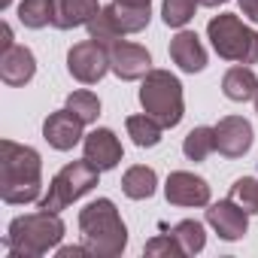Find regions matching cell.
Returning <instances> with one entry per match:
<instances>
[{
	"label": "cell",
	"instance_id": "7c38bea8",
	"mask_svg": "<svg viewBox=\"0 0 258 258\" xmlns=\"http://www.w3.org/2000/svg\"><path fill=\"white\" fill-rule=\"evenodd\" d=\"M207 222L216 228V234L222 240H240L249 228V213L237 204V201H219L207 210Z\"/></svg>",
	"mask_w": 258,
	"mask_h": 258
},
{
	"label": "cell",
	"instance_id": "5bb4252c",
	"mask_svg": "<svg viewBox=\"0 0 258 258\" xmlns=\"http://www.w3.org/2000/svg\"><path fill=\"white\" fill-rule=\"evenodd\" d=\"M34 73H37V61L28 46L16 43L7 52H0V79L7 85H25L34 79Z\"/></svg>",
	"mask_w": 258,
	"mask_h": 258
},
{
	"label": "cell",
	"instance_id": "cb8c5ba5",
	"mask_svg": "<svg viewBox=\"0 0 258 258\" xmlns=\"http://www.w3.org/2000/svg\"><path fill=\"white\" fill-rule=\"evenodd\" d=\"M88 34H91V40H94V43H100V46H106V49H109V46H115V43H121V37H124V34L115 28V22H112L103 10L88 22Z\"/></svg>",
	"mask_w": 258,
	"mask_h": 258
},
{
	"label": "cell",
	"instance_id": "3957f363",
	"mask_svg": "<svg viewBox=\"0 0 258 258\" xmlns=\"http://www.w3.org/2000/svg\"><path fill=\"white\" fill-rule=\"evenodd\" d=\"M64 237V222L58 219V213H31V216H19L13 219L4 246L10 249V255L16 258H37L46 255L49 249H55Z\"/></svg>",
	"mask_w": 258,
	"mask_h": 258
},
{
	"label": "cell",
	"instance_id": "ac0fdd59",
	"mask_svg": "<svg viewBox=\"0 0 258 258\" xmlns=\"http://www.w3.org/2000/svg\"><path fill=\"white\" fill-rule=\"evenodd\" d=\"M155 185H158V176L152 167L146 164H137V167H127L124 176H121V191L131 198V201H146L155 195Z\"/></svg>",
	"mask_w": 258,
	"mask_h": 258
},
{
	"label": "cell",
	"instance_id": "f546056e",
	"mask_svg": "<svg viewBox=\"0 0 258 258\" xmlns=\"http://www.w3.org/2000/svg\"><path fill=\"white\" fill-rule=\"evenodd\" d=\"M88 252V246L82 243V246H64V249H58V255L61 258H73V255H85Z\"/></svg>",
	"mask_w": 258,
	"mask_h": 258
},
{
	"label": "cell",
	"instance_id": "836d02e7",
	"mask_svg": "<svg viewBox=\"0 0 258 258\" xmlns=\"http://www.w3.org/2000/svg\"><path fill=\"white\" fill-rule=\"evenodd\" d=\"M255 112H258V94H255Z\"/></svg>",
	"mask_w": 258,
	"mask_h": 258
},
{
	"label": "cell",
	"instance_id": "7402d4cb",
	"mask_svg": "<svg viewBox=\"0 0 258 258\" xmlns=\"http://www.w3.org/2000/svg\"><path fill=\"white\" fill-rule=\"evenodd\" d=\"M182 152L188 161H204L207 155H213L216 152V127H207V124L195 127L182 143Z\"/></svg>",
	"mask_w": 258,
	"mask_h": 258
},
{
	"label": "cell",
	"instance_id": "4fadbf2b",
	"mask_svg": "<svg viewBox=\"0 0 258 258\" xmlns=\"http://www.w3.org/2000/svg\"><path fill=\"white\" fill-rule=\"evenodd\" d=\"M85 161L91 167H97L100 173L103 170H112L121 161V143H118V137L112 131H106V127L91 131L85 137Z\"/></svg>",
	"mask_w": 258,
	"mask_h": 258
},
{
	"label": "cell",
	"instance_id": "d6986e66",
	"mask_svg": "<svg viewBox=\"0 0 258 258\" xmlns=\"http://www.w3.org/2000/svg\"><path fill=\"white\" fill-rule=\"evenodd\" d=\"M103 13L115 22V28L121 31V34H137V31H143L146 25H149V19H152V10H140V7H124V4H112L109 7H103Z\"/></svg>",
	"mask_w": 258,
	"mask_h": 258
},
{
	"label": "cell",
	"instance_id": "7a4b0ae2",
	"mask_svg": "<svg viewBox=\"0 0 258 258\" xmlns=\"http://www.w3.org/2000/svg\"><path fill=\"white\" fill-rule=\"evenodd\" d=\"M79 231H82V243L88 246V252L100 255V258L121 255V249L127 246V228H124L115 204L106 198H97L88 207H82Z\"/></svg>",
	"mask_w": 258,
	"mask_h": 258
},
{
	"label": "cell",
	"instance_id": "1f68e13d",
	"mask_svg": "<svg viewBox=\"0 0 258 258\" xmlns=\"http://www.w3.org/2000/svg\"><path fill=\"white\" fill-rule=\"evenodd\" d=\"M115 4H124V7H140V10H149L152 0H115Z\"/></svg>",
	"mask_w": 258,
	"mask_h": 258
},
{
	"label": "cell",
	"instance_id": "30bf717a",
	"mask_svg": "<svg viewBox=\"0 0 258 258\" xmlns=\"http://www.w3.org/2000/svg\"><path fill=\"white\" fill-rule=\"evenodd\" d=\"M164 195L176 207H207L210 204V185H207V179H201V176H195L188 170L170 173L167 185H164Z\"/></svg>",
	"mask_w": 258,
	"mask_h": 258
},
{
	"label": "cell",
	"instance_id": "8992f818",
	"mask_svg": "<svg viewBox=\"0 0 258 258\" xmlns=\"http://www.w3.org/2000/svg\"><path fill=\"white\" fill-rule=\"evenodd\" d=\"M97 176H100V170L91 167L85 158L64 164V167L55 173V179L49 182V191L40 198V210H43V213H61L67 204H73V201H79L85 191H91V188L97 185Z\"/></svg>",
	"mask_w": 258,
	"mask_h": 258
},
{
	"label": "cell",
	"instance_id": "5b68a950",
	"mask_svg": "<svg viewBox=\"0 0 258 258\" xmlns=\"http://www.w3.org/2000/svg\"><path fill=\"white\" fill-rule=\"evenodd\" d=\"M207 34H210L219 58L237 61V64H258V34L252 28H246L237 16L222 13V16L210 19Z\"/></svg>",
	"mask_w": 258,
	"mask_h": 258
},
{
	"label": "cell",
	"instance_id": "4316f807",
	"mask_svg": "<svg viewBox=\"0 0 258 258\" xmlns=\"http://www.w3.org/2000/svg\"><path fill=\"white\" fill-rule=\"evenodd\" d=\"M67 109H73V112L88 124V121H94V118L100 115V100H97V94H91V91H73V94L67 97Z\"/></svg>",
	"mask_w": 258,
	"mask_h": 258
},
{
	"label": "cell",
	"instance_id": "9c48e42d",
	"mask_svg": "<svg viewBox=\"0 0 258 258\" xmlns=\"http://www.w3.org/2000/svg\"><path fill=\"white\" fill-rule=\"evenodd\" d=\"M252 124L240 115H225L216 124V149L225 158H243L252 146Z\"/></svg>",
	"mask_w": 258,
	"mask_h": 258
},
{
	"label": "cell",
	"instance_id": "d6a6232c",
	"mask_svg": "<svg viewBox=\"0 0 258 258\" xmlns=\"http://www.w3.org/2000/svg\"><path fill=\"white\" fill-rule=\"evenodd\" d=\"M10 7V0H0V10H7Z\"/></svg>",
	"mask_w": 258,
	"mask_h": 258
},
{
	"label": "cell",
	"instance_id": "4dcf8cb0",
	"mask_svg": "<svg viewBox=\"0 0 258 258\" xmlns=\"http://www.w3.org/2000/svg\"><path fill=\"white\" fill-rule=\"evenodd\" d=\"M0 34H4V43H0V52H7L10 46H16V43H13V31H10V25H4V28H0Z\"/></svg>",
	"mask_w": 258,
	"mask_h": 258
},
{
	"label": "cell",
	"instance_id": "e0dca14e",
	"mask_svg": "<svg viewBox=\"0 0 258 258\" xmlns=\"http://www.w3.org/2000/svg\"><path fill=\"white\" fill-rule=\"evenodd\" d=\"M222 91H225V97L234 100V103L252 100V97L258 94V76H255V70H252L249 64L231 67V70L225 73V79H222Z\"/></svg>",
	"mask_w": 258,
	"mask_h": 258
},
{
	"label": "cell",
	"instance_id": "44dd1931",
	"mask_svg": "<svg viewBox=\"0 0 258 258\" xmlns=\"http://www.w3.org/2000/svg\"><path fill=\"white\" fill-rule=\"evenodd\" d=\"M55 19V0H22L19 4V22L25 28H46Z\"/></svg>",
	"mask_w": 258,
	"mask_h": 258
},
{
	"label": "cell",
	"instance_id": "484cf974",
	"mask_svg": "<svg viewBox=\"0 0 258 258\" xmlns=\"http://www.w3.org/2000/svg\"><path fill=\"white\" fill-rule=\"evenodd\" d=\"M231 201H237L246 213L258 216V176H243L231 185Z\"/></svg>",
	"mask_w": 258,
	"mask_h": 258
},
{
	"label": "cell",
	"instance_id": "52a82bcc",
	"mask_svg": "<svg viewBox=\"0 0 258 258\" xmlns=\"http://www.w3.org/2000/svg\"><path fill=\"white\" fill-rule=\"evenodd\" d=\"M67 70L73 79L85 82V85H94L106 76L109 70V49L88 40V43H76L70 52H67Z\"/></svg>",
	"mask_w": 258,
	"mask_h": 258
},
{
	"label": "cell",
	"instance_id": "603a6c76",
	"mask_svg": "<svg viewBox=\"0 0 258 258\" xmlns=\"http://www.w3.org/2000/svg\"><path fill=\"white\" fill-rule=\"evenodd\" d=\"M170 234L176 237V243L182 246V252H185V255H198V252L204 249V243H207L204 225H201V222H195V219H185V222L173 225V231H170Z\"/></svg>",
	"mask_w": 258,
	"mask_h": 258
},
{
	"label": "cell",
	"instance_id": "f1b7e54d",
	"mask_svg": "<svg viewBox=\"0 0 258 258\" xmlns=\"http://www.w3.org/2000/svg\"><path fill=\"white\" fill-rule=\"evenodd\" d=\"M240 10H243V16H246V19L258 22V0H240Z\"/></svg>",
	"mask_w": 258,
	"mask_h": 258
},
{
	"label": "cell",
	"instance_id": "83f0119b",
	"mask_svg": "<svg viewBox=\"0 0 258 258\" xmlns=\"http://www.w3.org/2000/svg\"><path fill=\"white\" fill-rule=\"evenodd\" d=\"M146 255H167V258L173 255L176 258V255H185V252H182V246L176 243L173 234H164V237H155V240L146 243Z\"/></svg>",
	"mask_w": 258,
	"mask_h": 258
},
{
	"label": "cell",
	"instance_id": "8fae6325",
	"mask_svg": "<svg viewBox=\"0 0 258 258\" xmlns=\"http://www.w3.org/2000/svg\"><path fill=\"white\" fill-rule=\"evenodd\" d=\"M82 124H85V121H82L73 109H58V112H52V115L46 118L43 137L49 140L52 149L67 152V149H73V146L82 140Z\"/></svg>",
	"mask_w": 258,
	"mask_h": 258
},
{
	"label": "cell",
	"instance_id": "2e32d148",
	"mask_svg": "<svg viewBox=\"0 0 258 258\" xmlns=\"http://www.w3.org/2000/svg\"><path fill=\"white\" fill-rule=\"evenodd\" d=\"M97 13H100L97 0H55V19H52V25L61 28V31H70V28L88 25Z\"/></svg>",
	"mask_w": 258,
	"mask_h": 258
},
{
	"label": "cell",
	"instance_id": "9a60e30c",
	"mask_svg": "<svg viewBox=\"0 0 258 258\" xmlns=\"http://www.w3.org/2000/svg\"><path fill=\"white\" fill-rule=\"evenodd\" d=\"M170 58L185 73H201L207 67V52H204V46H201L195 31H179L170 40Z\"/></svg>",
	"mask_w": 258,
	"mask_h": 258
},
{
	"label": "cell",
	"instance_id": "6da1fadb",
	"mask_svg": "<svg viewBox=\"0 0 258 258\" xmlns=\"http://www.w3.org/2000/svg\"><path fill=\"white\" fill-rule=\"evenodd\" d=\"M40 155L31 146L0 140V198L7 204H31L40 198Z\"/></svg>",
	"mask_w": 258,
	"mask_h": 258
},
{
	"label": "cell",
	"instance_id": "277c9868",
	"mask_svg": "<svg viewBox=\"0 0 258 258\" xmlns=\"http://www.w3.org/2000/svg\"><path fill=\"white\" fill-rule=\"evenodd\" d=\"M143 112H149L161 127H176L182 121V85L167 70H149L140 85Z\"/></svg>",
	"mask_w": 258,
	"mask_h": 258
},
{
	"label": "cell",
	"instance_id": "d4e9b609",
	"mask_svg": "<svg viewBox=\"0 0 258 258\" xmlns=\"http://www.w3.org/2000/svg\"><path fill=\"white\" fill-rule=\"evenodd\" d=\"M195 0H164V7H161V19L167 28H182L195 19Z\"/></svg>",
	"mask_w": 258,
	"mask_h": 258
},
{
	"label": "cell",
	"instance_id": "ffe728a7",
	"mask_svg": "<svg viewBox=\"0 0 258 258\" xmlns=\"http://www.w3.org/2000/svg\"><path fill=\"white\" fill-rule=\"evenodd\" d=\"M124 124H127V137H131L137 146L152 149V146L161 143V131H164V127H161L149 112H143V115H127Z\"/></svg>",
	"mask_w": 258,
	"mask_h": 258
},
{
	"label": "cell",
	"instance_id": "ba28073f",
	"mask_svg": "<svg viewBox=\"0 0 258 258\" xmlns=\"http://www.w3.org/2000/svg\"><path fill=\"white\" fill-rule=\"evenodd\" d=\"M109 70L124 79V82H134V79H143L149 70H152V55L137 46V43H115L109 46Z\"/></svg>",
	"mask_w": 258,
	"mask_h": 258
}]
</instances>
